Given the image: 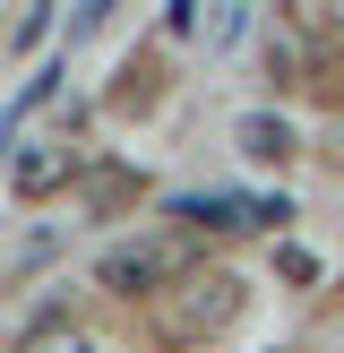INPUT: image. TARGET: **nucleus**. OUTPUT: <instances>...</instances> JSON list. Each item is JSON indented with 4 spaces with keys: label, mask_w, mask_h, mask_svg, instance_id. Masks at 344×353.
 <instances>
[{
    "label": "nucleus",
    "mask_w": 344,
    "mask_h": 353,
    "mask_svg": "<svg viewBox=\"0 0 344 353\" xmlns=\"http://www.w3.org/2000/svg\"><path fill=\"white\" fill-rule=\"evenodd\" d=\"M61 78H69V69H43V78H26V95H17L9 112H0V147H17V138H26V121L43 112L52 95H61Z\"/></svg>",
    "instance_id": "423d86ee"
},
{
    "label": "nucleus",
    "mask_w": 344,
    "mask_h": 353,
    "mask_svg": "<svg viewBox=\"0 0 344 353\" xmlns=\"http://www.w3.org/2000/svg\"><path fill=\"white\" fill-rule=\"evenodd\" d=\"M241 319V276H181V293L164 302V336L189 345V336H215V327Z\"/></svg>",
    "instance_id": "f03ea898"
},
{
    "label": "nucleus",
    "mask_w": 344,
    "mask_h": 353,
    "mask_svg": "<svg viewBox=\"0 0 344 353\" xmlns=\"http://www.w3.org/2000/svg\"><path fill=\"white\" fill-rule=\"evenodd\" d=\"M86 172V155H78V138H34V147H17V164H9V190L17 199H52V190H69Z\"/></svg>",
    "instance_id": "7ed1b4c3"
},
{
    "label": "nucleus",
    "mask_w": 344,
    "mask_h": 353,
    "mask_svg": "<svg viewBox=\"0 0 344 353\" xmlns=\"http://www.w3.org/2000/svg\"><path fill=\"white\" fill-rule=\"evenodd\" d=\"M172 216H181L189 233H275L292 207L284 199H224V190H215V199H181Z\"/></svg>",
    "instance_id": "20e7f679"
},
{
    "label": "nucleus",
    "mask_w": 344,
    "mask_h": 353,
    "mask_svg": "<svg viewBox=\"0 0 344 353\" xmlns=\"http://www.w3.org/2000/svg\"><path fill=\"white\" fill-rule=\"evenodd\" d=\"M275 276H284V285H319V259H310L301 241H284V250H275Z\"/></svg>",
    "instance_id": "6e6552de"
},
{
    "label": "nucleus",
    "mask_w": 344,
    "mask_h": 353,
    "mask_svg": "<svg viewBox=\"0 0 344 353\" xmlns=\"http://www.w3.org/2000/svg\"><path fill=\"white\" fill-rule=\"evenodd\" d=\"M189 241H120V250H103V268H95V285L103 293H172L189 276Z\"/></svg>",
    "instance_id": "f257e3e1"
},
{
    "label": "nucleus",
    "mask_w": 344,
    "mask_h": 353,
    "mask_svg": "<svg viewBox=\"0 0 344 353\" xmlns=\"http://www.w3.org/2000/svg\"><path fill=\"white\" fill-rule=\"evenodd\" d=\"M164 26L172 34H198V0H164Z\"/></svg>",
    "instance_id": "9b49d317"
},
{
    "label": "nucleus",
    "mask_w": 344,
    "mask_h": 353,
    "mask_svg": "<svg viewBox=\"0 0 344 353\" xmlns=\"http://www.w3.org/2000/svg\"><path fill=\"white\" fill-rule=\"evenodd\" d=\"M336 172H344V130H336Z\"/></svg>",
    "instance_id": "f8f14e48"
},
{
    "label": "nucleus",
    "mask_w": 344,
    "mask_h": 353,
    "mask_svg": "<svg viewBox=\"0 0 344 353\" xmlns=\"http://www.w3.org/2000/svg\"><path fill=\"white\" fill-rule=\"evenodd\" d=\"M241 26H250V0H224V17H215V43H241Z\"/></svg>",
    "instance_id": "9d476101"
},
{
    "label": "nucleus",
    "mask_w": 344,
    "mask_h": 353,
    "mask_svg": "<svg viewBox=\"0 0 344 353\" xmlns=\"http://www.w3.org/2000/svg\"><path fill=\"white\" fill-rule=\"evenodd\" d=\"M233 138H241V155H258V164H284V155L301 147L284 112H241V130H233Z\"/></svg>",
    "instance_id": "39448f33"
},
{
    "label": "nucleus",
    "mask_w": 344,
    "mask_h": 353,
    "mask_svg": "<svg viewBox=\"0 0 344 353\" xmlns=\"http://www.w3.org/2000/svg\"><path fill=\"white\" fill-rule=\"evenodd\" d=\"M17 353H95V336H86L78 319H43V327L17 336Z\"/></svg>",
    "instance_id": "0eeeda50"
},
{
    "label": "nucleus",
    "mask_w": 344,
    "mask_h": 353,
    "mask_svg": "<svg viewBox=\"0 0 344 353\" xmlns=\"http://www.w3.org/2000/svg\"><path fill=\"white\" fill-rule=\"evenodd\" d=\"M129 172H95V181H86V199H95V207H129Z\"/></svg>",
    "instance_id": "1a4fd4ad"
}]
</instances>
